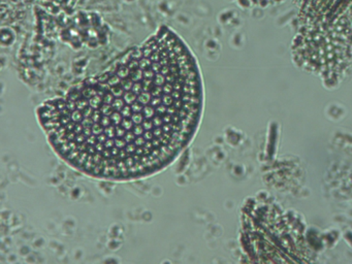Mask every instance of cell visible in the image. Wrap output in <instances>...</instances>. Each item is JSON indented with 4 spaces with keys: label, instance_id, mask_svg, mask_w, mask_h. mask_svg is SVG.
Listing matches in <instances>:
<instances>
[{
    "label": "cell",
    "instance_id": "6da1fadb",
    "mask_svg": "<svg viewBox=\"0 0 352 264\" xmlns=\"http://www.w3.org/2000/svg\"><path fill=\"white\" fill-rule=\"evenodd\" d=\"M197 57L162 26L104 72L45 101L36 118L55 154L92 179L152 177L179 158L203 118Z\"/></svg>",
    "mask_w": 352,
    "mask_h": 264
}]
</instances>
